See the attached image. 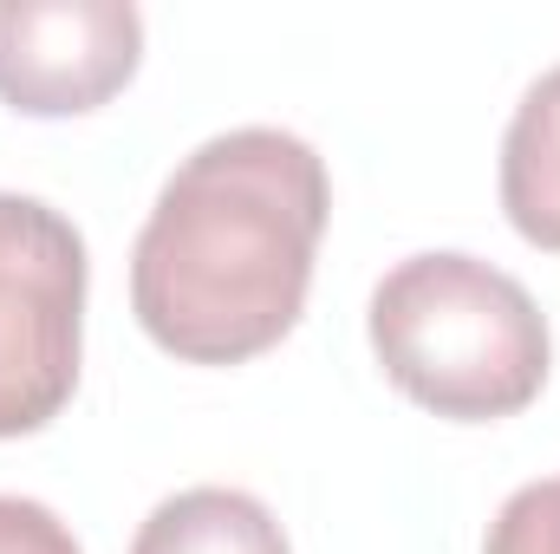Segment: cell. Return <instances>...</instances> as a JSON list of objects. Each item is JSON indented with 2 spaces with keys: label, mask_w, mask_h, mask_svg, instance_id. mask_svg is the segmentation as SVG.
Listing matches in <instances>:
<instances>
[{
  "label": "cell",
  "mask_w": 560,
  "mask_h": 554,
  "mask_svg": "<svg viewBox=\"0 0 560 554\" xmlns=\"http://www.w3.org/2000/svg\"><path fill=\"white\" fill-rule=\"evenodd\" d=\"M332 216L319 150L275 125L196 143L131 249L138 326L183 366H242L280 346L306 307Z\"/></svg>",
  "instance_id": "1"
},
{
  "label": "cell",
  "mask_w": 560,
  "mask_h": 554,
  "mask_svg": "<svg viewBox=\"0 0 560 554\" xmlns=\"http://www.w3.org/2000/svg\"><path fill=\"white\" fill-rule=\"evenodd\" d=\"M372 353L385 379L436 417L495 424L548 385V320L515 275L436 249L372 287Z\"/></svg>",
  "instance_id": "2"
},
{
  "label": "cell",
  "mask_w": 560,
  "mask_h": 554,
  "mask_svg": "<svg viewBox=\"0 0 560 554\" xmlns=\"http://www.w3.org/2000/svg\"><path fill=\"white\" fill-rule=\"evenodd\" d=\"M85 353V235L39 196L0 189V437L72 405Z\"/></svg>",
  "instance_id": "3"
},
{
  "label": "cell",
  "mask_w": 560,
  "mask_h": 554,
  "mask_svg": "<svg viewBox=\"0 0 560 554\" xmlns=\"http://www.w3.org/2000/svg\"><path fill=\"white\" fill-rule=\"evenodd\" d=\"M143 13L131 0H0V105L79 118L131 85Z\"/></svg>",
  "instance_id": "4"
},
{
  "label": "cell",
  "mask_w": 560,
  "mask_h": 554,
  "mask_svg": "<svg viewBox=\"0 0 560 554\" xmlns=\"http://www.w3.org/2000/svg\"><path fill=\"white\" fill-rule=\"evenodd\" d=\"M502 209L522 242L560 255V66L541 72L502 138Z\"/></svg>",
  "instance_id": "5"
},
{
  "label": "cell",
  "mask_w": 560,
  "mask_h": 554,
  "mask_svg": "<svg viewBox=\"0 0 560 554\" xmlns=\"http://www.w3.org/2000/svg\"><path fill=\"white\" fill-rule=\"evenodd\" d=\"M131 554H293L268 503H255L248 489H183L163 496L143 516Z\"/></svg>",
  "instance_id": "6"
},
{
  "label": "cell",
  "mask_w": 560,
  "mask_h": 554,
  "mask_svg": "<svg viewBox=\"0 0 560 554\" xmlns=\"http://www.w3.org/2000/svg\"><path fill=\"white\" fill-rule=\"evenodd\" d=\"M482 554H560V476L522 483L489 522Z\"/></svg>",
  "instance_id": "7"
},
{
  "label": "cell",
  "mask_w": 560,
  "mask_h": 554,
  "mask_svg": "<svg viewBox=\"0 0 560 554\" xmlns=\"http://www.w3.org/2000/svg\"><path fill=\"white\" fill-rule=\"evenodd\" d=\"M0 554H79V542L46 503L0 496Z\"/></svg>",
  "instance_id": "8"
}]
</instances>
